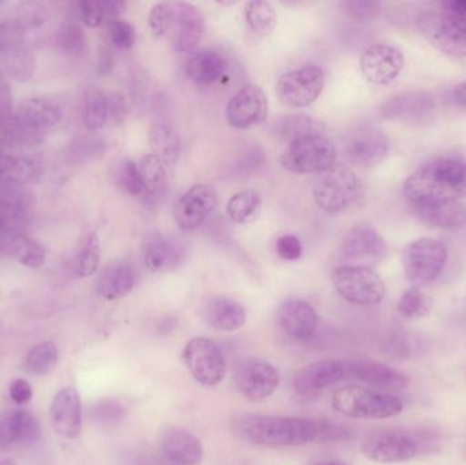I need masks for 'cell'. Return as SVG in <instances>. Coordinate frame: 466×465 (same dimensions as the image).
I'll return each mask as SVG.
<instances>
[{
  "instance_id": "obj_1",
  "label": "cell",
  "mask_w": 466,
  "mask_h": 465,
  "mask_svg": "<svg viewBox=\"0 0 466 465\" xmlns=\"http://www.w3.org/2000/svg\"><path fill=\"white\" fill-rule=\"evenodd\" d=\"M410 205L460 201L466 197V160L461 156L442 155L416 169L404 183Z\"/></svg>"
},
{
  "instance_id": "obj_2",
  "label": "cell",
  "mask_w": 466,
  "mask_h": 465,
  "mask_svg": "<svg viewBox=\"0 0 466 465\" xmlns=\"http://www.w3.org/2000/svg\"><path fill=\"white\" fill-rule=\"evenodd\" d=\"M232 433L241 441L258 447H301L317 441L318 423L307 418L244 414L233 420Z\"/></svg>"
},
{
  "instance_id": "obj_3",
  "label": "cell",
  "mask_w": 466,
  "mask_h": 465,
  "mask_svg": "<svg viewBox=\"0 0 466 465\" xmlns=\"http://www.w3.org/2000/svg\"><path fill=\"white\" fill-rule=\"evenodd\" d=\"M312 197L323 212L342 215L363 202V185L352 169L336 164L317 177Z\"/></svg>"
},
{
  "instance_id": "obj_4",
  "label": "cell",
  "mask_w": 466,
  "mask_h": 465,
  "mask_svg": "<svg viewBox=\"0 0 466 465\" xmlns=\"http://www.w3.org/2000/svg\"><path fill=\"white\" fill-rule=\"evenodd\" d=\"M421 434L402 429H380L370 431L360 441V450L367 459L380 464H397L413 460L431 442Z\"/></svg>"
},
{
  "instance_id": "obj_5",
  "label": "cell",
  "mask_w": 466,
  "mask_h": 465,
  "mask_svg": "<svg viewBox=\"0 0 466 465\" xmlns=\"http://www.w3.org/2000/svg\"><path fill=\"white\" fill-rule=\"evenodd\" d=\"M331 404L339 414L352 420H389L404 411L401 399L363 387H344L334 390Z\"/></svg>"
},
{
  "instance_id": "obj_6",
  "label": "cell",
  "mask_w": 466,
  "mask_h": 465,
  "mask_svg": "<svg viewBox=\"0 0 466 465\" xmlns=\"http://www.w3.org/2000/svg\"><path fill=\"white\" fill-rule=\"evenodd\" d=\"M419 32L435 48L453 57H466V19L441 5L421 14L416 21Z\"/></svg>"
},
{
  "instance_id": "obj_7",
  "label": "cell",
  "mask_w": 466,
  "mask_h": 465,
  "mask_svg": "<svg viewBox=\"0 0 466 465\" xmlns=\"http://www.w3.org/2000/svg\"><path fill=\"white\" fill-rule=\"evenodd\" d=\"M401 258L407 280L415 287L427 286L445 269L448 248L440 240L421 238L405 246Z\"/></svg>"
},
{
  "instance_id": "obj_8",
  "label": "cell",
  "mask_w": 466,
  "mask_h": 465,
  "mask_svg": "<svg viewBox=\"0 0 466 465\" xmlns=\"http://www.w3.org/2000/svg\"><path fill=\"white\" fill-rule=\"evenodd\" d=\"M336 145L326 136H309L288 145L279 163L293 174H322L336 166Z\"/></svg>"
},
{
  "instance_id": "obj_9",
  "label": "cell",
  "mask_w": 466,
  "mask_h": 465,
  "mask_svg": "<svg viewBox=\"0 0 466 465\" xmlns=\"http://www.w3.org/2000/svg\"><path fill=\"white\" fill-rule=\"evenodd\" d=\"M331 283L339 297L352 305L374 306L386 297L385 283L370 268L341 265L331 273Z\"/></svg>"
},
{
  "instance_id": "obj_10",
  "label": "cell",
  "mask_w": 466,
  "mask_h": 465,
  "mask_svg": "<svg viewBox=\"0 0 466 465\" xmlns=\"http://www.w3.org/2000/svg\"><path fill=\"white\" fill-rule=\"evenodd\" d=\"M326 78L322 68L306 65L288 71L277 82L279 100L290 108H306L319 98L325 89Z\"/></svg>"
},
{
  "instance_id": "obj_11",
  "label": "cell",
  "mask_w": 466,
  "mask_h": 465,
  "mask_svg": "<svg viewBox=\"0 0 466 465\" xmlns=\"http://www.w3.org/2000/svg\"><path fill=\"white\" fill-rule=\"evenodd\" d=\"M183 360L193 379L204 387H218L226 377V358L210 339H191L183 349Z\"/></svg>"
},
{
  "instance_id": "obj_12",
  "label": "cell",
  "mask_w": 466,
  "mask_h": 465,
  "mask_svg": "<svg viewBox=\"0 0 466 465\" xmlns=\"http://www.w3.org/2000/svg\"><path fill=\"white\" fill-rule=\"evenodd\" d=\"M438 104L431 93L424 90L400 93L389 98L380 109L382 119L415 127L431 125L437 119Z\"/></svg>"
},
{
  "instance_id": "obj_13",
  "label": "cell",
  "mask_w": 466,
  "mask_h": 465,
  "mask_svg": "<svg viewBox=\"0 0 466 465\" xmlns=\"http://www.w3.org/2000/svg\"><path fill=\"white\" fill-rule=\"evenodd\" d=\"M342 265L370 268L382 264L388 257L385 239L369 226H356L342 238L339 250Z\"/></svg>"
},
{
  "instance_id": "obj_14",
  "label": "cell",
  "mask_w": 466,
  "mask_h": 465,
  "mask_svg": "<svg viewBox=\"0 0 466 465\" xmlns=\"http://www.w3.org/2000/svg\"><path fill=\"white\" fill-rule=\"evenodd\" d=\"M205 19L201 11L187 2H172L168 35L177 54H191L202 41Z\"/></svg>"
},
{
  "instance_id": "obj_15",
  "label": "cell",
  "mask_w": 466,
  "mask_h": 465,
  "mask_svg": "<svg viewBox=\"0 0 466 465\" xmlns=\"http://www.w3.org/2000/svg\"><path fill=\"white\" fill-rule=\"evenodd\" d=\"M218 204L215 188L204 183L194 185L175 204V223L182 231H194L213 215Z\"/></svg>"
},
{
  "instance_id": "obj_16",
  "label": "cell",
  "mask_w": 466,
  "mask_h": 465,
  "mask_svg": "<svg viewBox=\"0 0 466 465\" xmlns=\"http://www.w3.org/2000/svg\"><path fill=\"white\" fill-rule=\"evenodd\" d=\"M279 385V370L265 360H247L236 370V389L247 400H266L276 392Z\"/></svg>"
},
{
  "instance_id": "obj_17",
  "label": "cell",
  "mask_w": 466,
  "mask_h": 465,
  "mask_svg": "<svg viewBox=\"0 0 466 465\" xmlns=\"http://www.w3.org/2000/svg\"><path fill=\"white\" fill-rule=\"evenodd\" d=\"M404 54L389 44H374L364 49L360 70L364 78L374 85H389L404 70Z\"/></svg>"
},
{
  "instance_id": "obj_18",
  "label": "cell",
  "mask_w": 466,
  "mask_h": 465,
  "mask_svg": "<svg viewBox=\"0 0 466 465\" xmlns=\"http://www.w3.org/2000/svg\"><path fill=\"white\" fill-rule=\"evenodd\" d=\"M268 109V101L262 87L248 84L232 96L227 104L226 117L232 127L244 130L262 123Z\"/></svg>"
},
{
  "instance_id": "obj_19",
  "label": "cell",
  "mask_w": 466,
  "mask_h": 465,
  "mask_svg": "<svg viewBox=\"0 0 466 465\" xmlns=\"http://www.w3.org/2000/svg\"><path fill=\"white\" fill-rule=\"evenodd\" d=\"M390 150L388 136L374 127H361L353 131L345 142V156L353 166L372 168L383 163Z\"/></svg>"
},
{
  "instance_id": "obj_20",
  "label": "cell",
  "mask_w": 466,
  "mask_h": 465,
  "mask_svg": "<svg viewBox=\"0 0 466 465\" xmlns=\"http://www.w3.org/2000/svg\"><path fill=\"white\" fill-rule=\"evenodd\" d=\"M350 379L347 359H325L311 363L296 373L293 384L300 395H314L325 388Z\"/></svg>"
},
{
  "instance_id": "obj_21",
  "label": "cell",
  "mask_w": 466,
  "mask_h": 465,
  "mask_svg": "<svg viewBox=\"0 0 466 465\" xmlns=\"http://www.w3.org/2000/svg\"><path fill=\"white\" fill-rule=\"evenodd\" d=\"M52 428L62 439L76 440L82 433V400L76 388H63L49 409Z\"/></svg>"
},
{
  "instance_id": "obj_22",
  "label": "cell",
  "mask_w": 466,
  "mask_h": 465,
  "mask_svg": "<svg viewBox=\"0 0 466 465\" xmlns=\"http://www.w3.org/2000/svg\"><path fill=\"white\" fill-rule=\"evenodd\" d=\"M277 321L279 328L289 338L296 340H306L314 335L318 328V316L315 308L306 300H284L277 310Z\"/></svg>"
},
{
  "instance_id": "obj_23",
  "label": "cell",
  "mask_w": 466,
  "mask_h": 465,
  "mask_svg": "<svg viewBox=\"0 0 466 465\" xmlns=\"http://www.w3.org/2000/svg\"><path fill=\"white\" fill-rule=\"evenodd\" d=\"M14 117L22 127L37 133L60 122L63 117V106L56 98H27L19 104Z\"/></svg>"
},
{
  "instance_id": "obj_24",
  "label": "cell",
  "mask_w": 466,
  "mask_h": 465,
  "mask_svg": "<svg viewBox=\"0 0 466 465\" xmlns=\"http://www.w3.org/2000/svg\"><path fill=\"white\" fill-rule=\"evenodd\" d=\"M40 439L37 420L24 409H7L0 414V450L13 445L32 444Z\"/></svg>"
},
{
  "instance_id": "obj_25",
  "label": "cell",
  "mask_w": 466,
  "mask_h": 465,
  "mask_svg": "<svg viewBox=\"0 0 466 465\" xmlns=\"http://www.w3.org/2000/svg\"><path fill=\"white\" fill-rule=\"evenodd\" d=\"M348 376L350 379H358L380 389H405L410 384L405 374L372 360H348Z\"/></svg>"
},
{
  "instance_id": "obj_26",
  "label": "cell",
  "mask_w": 466,
  "mask_h": 465,
  "mask_svg": "<svg viewBox=\"0 0 466 465\" xmlns=\"http://www.w3.org/2000/svg\"><path fill=\"white\" fill-rule=\"evenodd\" d=\"M202 318L212 329L231 333L241 329L247 311L240 303L226 297H210L202 305Z\"/></svg>"
},
{
  "instance_id": "obj_27",
  "label": "cell",
  "mask_w": 466,
  "mask_h": 465,
  "mask_svg": "<svg viewBox=\"0 0 466 465\" xmlns=\"http://www.w3.org/2000/svg\"><path fill=\"white\" fill-rule=\"evenodd\" d=\"M161 450L177 465H198L204 459L201 440L186 429H169L161 440Z\"/></svg>"
},
{
  "instance_id": "obj_28",
  "label": "cell",
  "mask_w": 466,
  "mask_h": 465,
  "mask_svg": "<svg viewBox=\"0 0 466 465\" xmlns=\"http://www.w3.org/2000/svg\"><path fill=\"white\" fill-rule=\"evenodd\" d=\"M410 209L419 220L435 228L460 229L466 226V207L460 201L413 204Z\"/></svg>"
},
{
  "instance_id": "obj_29",
  "label": "cell",
  "mask_w": 466,
  "mask_h": 465,
  "mask_svg": "<svg viewBox=\"0 0 466 465\" xmlns=\"http://www.w3.org/2000/svg\"><path fill=\"white\" fill-rule=\"evenodd\" d=\"M142 257L145 267L153 273L168 272L179 262V253L174 243L166 235L157 231L147 232L145 235Z\"/></svg>"
},
{
  "instance_id": "obj_30",
  "label": "cell",
  "mask_w": 466,
  "mask_h": 465,
  "mask_svg": "<svg viewBox=\"0 0 466 465\" xmlns=\"http://www.w3.org/2000/svg\"><path fill=\"white\" fill-rule=\"evenodd\" d=\"M136 287V270L128 262H114L98 276L96 289L104 299L117 300L127 297Z\"/></svg>"
},
{
  "instance_id": "obj_31",
  "label": "cell",
  "mask_w": 466,
  "mask_h": 465,
  "mask_svg": "<svg viewBox=\"0 0 466 465\" xmlns=\"http://www.w3.org/2000/svg\"><path fill=\"white\" fill-rule=\"evenodd\" d=\"M186 76L199 85L213 84L226 71V60L212 49L194 52L186 63Z\"/></svg>"
},
{
  "instance_id": "obj_32",
  "label": "cell",
  "mask_w": 466,
  "mask_h": 465,
  "mask_svg": "<svg viewBox=\"0 0 466 465\" xmlns=\"http://www.w3.org/2000/svg\"><path fill=\"white\" fill-rule=\"evenodd\" d=\"M147 139L153 155L163 161L166 168H174L180 157V138L177 130L167 123H155L150 126Z\"/></svg>"
},
{
  "instance_id": "obj_33",
  "label": "cell",
  "mask_w": 466,
  "mask_h": 465,
  "mask_svg": "<svg viewBox=\"0 0 466 465\" xmlns=\"http://www.w3.org/2000/svg\"><path fill=\"white\" fill-rule=\"evenodd\" d=\"M244 18L251 35L258 38L268 37L279 22L276 8L266 0H251L246 3Z\"/></svg>"
},
{
  "instance_id": "obj_34",
  "label": "cell",
  "mask_w": 466,
  "mask_h": 465,
  "mask_svg": "<svg viewBox=\"0 0 466 465\" xmlns=\"http://www.w3.org/2000/svg\"><path fill=\"white\" fill-rule=\"evenodd\" d=\"M325 130L322 122L304 114L285 115L276 123V133L289 144L304 136H325Z\"/></svg>"
},
{
  "instance_id": "obj_35",
  "label": "cell",
  "mask_w": 466,
  "mask_h": 465,
  "mask_svg": "<svg viewBox=\"0 0 466 465\" xmlns=\"http://www.w3.org/2000/svg\"><path fill=\"white\" fill-rule=\"evenodd\" d=\"M40 163L26 156L5 155L0 160V179L24 186L40 177Z\"/></svg>"
},
{
  "instance_id": "obj_36",
  "label": "cell",
  "mask_w": 466,
  "mask_h": 465,
  "mask_svg": "<svg viewBox=\"0 0 466 465\" xmlns=\"http://www.w3.org/2000/svg\"><path fill=\"white\" fill-rule=\"evenodd\" d=\"M262 196L255 190L236 193L227 204V213L231 221L238 226L254 223L262 212Z\"/></svg>"
},
{
  "instance_id": "obj_37",
  "label": "cell",
  "mask_w": 466,
  "mask_h": 465,
  "mask_svg": "<svg viewBox=\"0 0 466 465\" xmlns=\"http://www.w3.org/2000/svg\"><path fill=\"white\" fill-rule=\"evenodd\" d=\"M108 97L97 86H89L84 92L82 100V120L85 127L97 131L106 125L108 120Z\"/></svg>"
},
{
  "instance_id": "obj_38",
  "label": "cell",
  "mask_w": 466,
  "mask_h": 465,
  "mask_svg": "<svg viewBox=\"0 0 466 465\" xmlns=\"http://www.w3.org/2000/svg\"><path fill=\"white\" fill-rule=\"evenodd\" d=\"M424 347H426V343L418 335H413L408 330H396L386 339L385 344H383V352L390 359H412V358L423 354Z\"/></svg>"
},
{
  "instance_id": "obj_39",
  "label": "cell",
  "mask_w": 466,
  "mask_h": 465,
  "mask_svg": "<svg viewBox=\"0 0 466 465\" xmlns=\"http://www.w3.org/2000/svg\"><path fill=\"white\" fill-rule=\"evenodd\" d=\"M5 248L22 265L32 268V269L43 267L44 262H46V250H44L43 246L35 240L30 239L25 234L13 235L8 239Z\"/></svg>"
},
{
  "instance_id": "obj_40",
  "label": "cell",
  "mask_w": 466,
  "mask_h": 465,
  "mask_svg": "<svg viewBox=\"0 0 466 465\" xmlns=\"http://www.w3.org/2000/svg\"><path fill=\"white\" fill-rule=\"evenodd\" d=\"M101 246L96 232H90L79 243L76 254V272L79 278H90L100 265Z\"/></svg>"
},
{
  "instance_id": "obj_41",
  "label": "cell",
  "mask_w": 466,
  "mask_h": 465,
  "mask_svg": "<svg viewBox=\"0 0 466 465\" xmlns=\"http://www.w3.org/2000/svg\"><path fill=\"white\" fill-rule=\"evenodd\" d=\"M397 310L405 318H424L432 310V299L427 297L420 287H410L400 298Z\"/></svg>"
},
{
  "instance_id": "obj_42",
  "label": "cell",
  "mask_w": 466,
  "mask_h": 465,
  "mask_svg": "<svg viewBox=\"0 0 466 465\" xmlns=\"http://www.w3.org/2000/svg\"><path fill=\"white\" fill-rule=\"evenodd\" d=\"M59 362V349L51 341L38 344L26 358V366L30 373L46 376L55 370Z\"/></svg>"
},
{
  "instance_id": "obj_43",
  "label": "cell",
  "mask_w": 466,
  "mask_h": 465,
  "mask_svg": "<svg viewBox=\"0 0 466 465\" xmlns=\"http://www.w3.org/2000/svg\"><path fill=\"white\" fill-rule=\"evenodd\" d=\"M139 172H141L142 180L145 185V194L147 196H156L160 193L161 188L166 185V166L157 156H144L138 164Z\"/></svg>"
},
{
  "instance_id": "obj_44",
  "label": "cell",
  "mask_w": 466,
  "mask_h": 465,
  "mask_svg": "<svg viewBox=\"0 0 466 465\" xmlns=\"http://www.w3.org/2000/svg\"><path fill=\"white\" fill-rule=\"evenodd\" d=\"M117 183L120 187L133 197H144L145 185L142 180L141 172H139L138 164L134 163L133 160L123 161L120 167L119 174H117Z\"/></svg>"
},
{
  "instance_id": "obj_45",
  "label": "cell",
  "mask_w": 466,
  "mask_h": 465,
  "mask_svg": "<svg viewBox=\"0 0 466 465\" xmlns=\"http://www.w3.org/2000/svg\"><path fill=\"white\" fill-rule=\"evenodd\" d=\"M341 8L348 16L356 21H372L382 14L383 3L375 0H345Z\"/></svg>"
},
{
  "instance_id": "obj_46",
  "label": "cell",
  "mask_w": 466,
  "mask_h": 465,
  "mask_svg": "<svg viewBox=\"0 0 466 465\" xmlns=\"http://www.w3.org/2000/svg\"><path fill=\"white\" fill-rule=\"evenodd\" d=\"M90 417L98 425H115L126 417V409L117 400H101L90 409Z\"/></svg>"
},
{
  "instance_id": "obj_47",
  "label": "cell",
  "mask_w": 466,
  "mask_h": 465,
  "mask_svg": "<svg viewBox=\"0 0 466 465\" xmlns=\"http://www.w3.org/2000/svg\"><path fill=\"white\" fill-rule=\"evenodd\" d=\"M108 35L111 43L119 49H131L136 45V27L125 19L117 18L108 22Z\"/></svg>"
},
{
  "instance_id": "obj_48",
  "label": "cell",
  "mask_w": 466,
  "mask_h": 465,
  "mask_svg": "<svg viewBox=\"0 0 466 465\" xmlns=\"http://www.w3.org/2000/svg\"><path fill=\"white\" fill-rule=\"evenodd\" d=\"M171 15L172 2L157 3L153 5L149 14V27L153 37L164 38L168 35Z\"/></svg>"
},
{
  "instance_id": "obj_49",
  "label": "cell",
  "mask_w": 466,
  "mask_h": 465,
  "mask_svg": "<svg viewBox=\"0 0 466 465\" xmlns=\"http://www.w3.org/2000/svg\"><path fill=\"white\" fill-rule=\"evenodd\" d=\"M32 133H35V131H29L22 127L16 122L15 117H10L8 115H0V147L19 145Z\"/></svg>"
},
{
  "instance_id": "obj_50",
  "label": "cell",
  "mask_w": 466,
  "mask_h": 465,
  "mask_svg": "<svg viewBox=\"0 0 466 465\" xmlns=\"http://www.w3.org/2000/svg\"><path fill=\"white\" fill-rule=\"evenodd\" d=\"M57 41H59V45L62 46L63 51L73 55L81 54L84 51L85 44H86L84 30L76 24L63 25Z\"/></svg>"
},
{
  "instance_id": "obj_51",
  "label": "cell",
  "mask_w": 466,
  "mask_h": 465,
  "mask_svg": "<svg viewBox=\"0 0 466 465\" xmlns=\"http://www.w3.org/2000/svg\"><path fill=\"white\" fill-rule=\"evenodd\" d=\"M277 254L285 261H298L303 256V245L295 235H282L276 243Z\"/></svg>"
},
{
  "instance_id": "obj_52",
  "label": "cell",
  "mask_w": 466,
  "mask_h": 465,
  "mask_svg": "<svg viewBox=\"0 0 466 465\" xmlns=\"http://www.w3.org/2000/svg\"><path fill=\"white\" fill-rule=\"evenodd\" d=\"M78 13L81 16V21L86 25L87 27H97L103 24L104 11L101 2H95V0H84L78 3Z\"/></svg>"
},
{
  "instance_id": "obj_53",
  "label": "cell",
  "mask_w": 466,
  "mask_h": 465,
  "mask_svg": "<svg viewBox=\"0 0 466 465\" xmlns=\"http://www.w3.org/2000/svg\"><path fill=\"white\" fill-rule=\"evenodd\" d=\"M318 440L320 442L344 441L350 439V430L344 426L329 422L328 420H318Z\"/></svg>"
},
{
  "instance_id": "obj_54",
  "label": "cell",
  "mask_w": 466,
  "mask_h": 465,
  "mask_svg": "<svg viewBox=\"0 0 466 465\" xmlns=\"http://www.w3.org/2000/svg\"><path fill=\"white\" fill-rule=\"evenodd\" d=\"M10 398L15 404H26L32 400V385L26 379H18L10 385Z\"/></svg>"
},
{
  "instance_id": "obj_55",
  "label": "cell",
  "mask_w": 466,
  "mask_h": 465,
  "mask_svg": "<svg viewBox=\"0 0 466 465\" xmlns=\"http://www.w3.org/2000/svg\"><path fill=\"white\" fill-rule=\"evenodd\" d=\"M108 97V114L115 122H123L126 116V101L120 93L115 92L106 96Z\"/></svg>"
},
{
  "instance_id": "obj_56",
  "label": "cell",
  "mask_w": 466,
  "mask_h": 465,
  "mask_svg": "<svg viewBox=\"0 0 466 465\" xmlns=\"http://www.w3.org/2000/svg\"><path fill=\"white\" fill-rule=\"evenodd\" d=\"M13 106V96L11 89L5 79L0 78V115H8Z\"/></svg>"
},
{
  "instance_id": "obj_57",
  "label": "cell",
  "mask_w": 466,
  "mask_h": 465,
  "mask_svg": "<svg viewBox=\"0 0 466 465\" xmlns=\"http://www.w3.org/2000/svg\"><path fill=\"white\" fill-rule=\"evenodd\" d=\"M104 11V18H108L109 21L119 18L120 14L126 8V3L116 2V0H108V2H101Z\"/></svg>"
},
{
  "instance_id": "obj_58",
  "label": "cell",
  "mask_w": 466,
  "mask_h": 465,
  "mask_svg": "<svg viewBox=\"0 0 466 465\" xmlns=\"http://www.w3.org/2000/svg\"><path fill=\"white\" fill-rule=\"evenodd\" d=\"M451 100H453L456 106L466 108V79L453 87V90H451Z\"/></svg>"
},
{
  "instance_id": "obj_59",
  "label": "cell",
  "mask_w": 466,
  "mask_h": 465,
  "mask_svg": "<svg viewBox=\"0 0 466 465\" xmlns=\"http://www.w3.org/2000/svg\"><path fill=\"white\" fill-rule=\"evenodd\" d=\"M441 5L466 19V0H449V2H443Z\"/></svg>"
},
{
  "instance_id": "obj_60",
  "label": "cell",
  "mask_w": 466,
  "mask_h": 465,
  "mask_svg": "<svg viewBox=\"0 0 466 465\" xmlns=\"http://www.w3.org/2000/svg\"><path fill=\"white\" fill-rule=\"evenodd\" d=\"M7 27L0 26V51L5 48V41H7Z\"/></svg>"
},
{
  "instance_id": "obj_61",
  "label": "cell",
  "mask_w": 466,
  "mask_h": 465,
  "mask_svg": "<svg viewBox=\"0 0 466 465\" xmlns=\"http://www.w3.org/2000/svg\"><path fill=\"white\" fill-rule=\"evenodd\" d=\"M311 465H350V464L341 463V461H320V463H314Z\"/></svg>"
},
{
  "instance_id": "obj_62",
  "label": "cell",
  "mask_w": 466,
  "mask_h": 465,
  "mask_svg": "<svg viewBox=\"0 0 466 465\" xmlns=\"http://www.w3.org/2000/svg\"><path fill=\"white\" fill-rule=\"evenodd\" d=\"M0 465H16V461L13 459H5V460H0Z\"/></svg>"
}]
</instances>
